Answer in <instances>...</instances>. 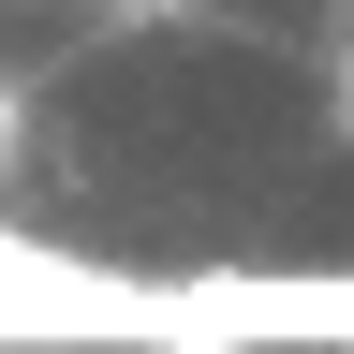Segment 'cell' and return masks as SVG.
<instances>
[{"label": "cell", "mask_w": 354, "mask_h": 354, "mask_svg": "<svg viewBox=\"0 0 354 354\" xmlns=\"http://www.w3.org/2000/svg\"><path fill=\"white\" fill-rule=\"evenodd\" d=\"M0 148H15V104H0Z\"/></svg>", "instance_id": "cell-2"}, {"label": "cell", "mask_w": 354, "mask_h": 354, "mask_svg": "<svg viewBox=\"0 0 354 354\" xmlns=\"http://www.w3.org/2000/svg\"><path fill=\"white\" fill-rule=\"evenodd\" d=\"M177 354H354V266H207L177 281Z\"/></svg>", "instance_id": "cell-1"}]
</instances>
